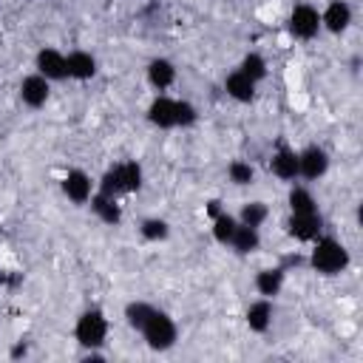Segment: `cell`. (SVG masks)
<instances>
[{"instance_id": "obj_1", "label": "cell", "mask_w": 363, "mask_h": 363, "mask_svg": "<svg viewBox=\"0 0 363 363\" xmlns=\"http://www.w3.org/2000/svg\"><path fill=\"white\" fill-rule=\"evenodd\" d=\"M352 264V255H349V247L335 238V235H318L312 241V250H309V267L312 272L323 275V278H335L340 272H346Z\"/></svg>"}, {"instance_id": "obj_2", "label": "cell", "mask_w": 363, "mask_h": 363, "mask_svg": "<svg viewBox=\"0 0 363 363\" xmlns=\"http://www.w3.org/2000/svg\"><path fill=\"white\" fill-rule=\"evenodd\" d=\"M108 329H111L108 315L102 309L91 306V309H85V312L77 315V320H74V340L85 352L88 349H102L105 340H108Z\"/></svg>"}, {"instance_id": "obj_3", "label": "cell", "mask_w": 363, "mask_h": 363, "mask_svg": "<svg viewBox=\"0 0 363 363\" xmlns=\"http://www.w3.org/2000/svg\"><path fill=\"white\" fill-rule=\"evenodd\" d=\"M139 335H142V340L147 343V349H153V352H167V349H173L176 346V340H179V326H176V320L164 312V309H153V315L145 320V326L139 329Z\"/></svg>"}, {"instance_id": "obj_4", "label": "cell", "mask_w": 363, "mask_h": 363, "mask_svg": "<svg viewBox=\"0 0 363 363\" xmlns=\"http://www.w3.org/2000/svg\"><path fill=\"white\" fill-rule=\"evenodd\" d=\"M286 28H289V34L295 40L309 43V40H315L323 31L320 28V11L312 3H295L289 17H286Z\"/></svg>"}, {"instance_id": "obj_5", "label": "cell", "mask_w": 363, "mask_h": 363, "mask_svg": "<svg viewBox=\"0 0 363 363\" xmlns=\"http://www.w3.org/2000/svg\"><path fill=\"white\" fill-rule=\"evenodd\" d=\"M329 150L323 145H306L298 150V179H306V182H318L329 173Z\"/></svg>"}, {"instance_id": "obj_6", "label": "cell", "mask_w": 363, "mask_h": 363, "mask_svg": "<svg viewBox=\"0 0 363 363\" xmlns=\"http://www.w3.org/2000/svg\"><path fill=\"white\" fill-rule=\"evenodd\" d=\"M286 235L298 244H312L318 235H323V216L318 213H289L286 218Z\"/></svg>"}, {"instance_id": "obj_7", "label": "cell", "mask_w": 363, "mask_h": 363, "mask_svg": "<svg viewBox=\"0 0 363 363\" xmlns=\"http://www.w3.org/2000/svg\"><path fill=\"white\" fill-rule=\"evenodd\" d=\"M60 190L71 204H88V199L96 190V179H91L82 167H71V170H65V176L60 182Z\"/></svg>"}, {"instance_id": "obj_8", "label": "cell", "mask_w": 363, "mask_h": 363, "mask_svg": "<svg viewBox=\"0 0 363 363\" xmlns=\"http://www.w3.org/2000/svg\"><path fill=\"white\" fill-rule=\"evenodd\" d=\"M17 94H20V102H23L26 108L37 111V108H43V105L48 102V96H51V82L34 71V74H26V77L20 79Z\"/></svg>"}, {"instance_id": "obj_9", "label": "cell", "mask_w": 363, "mask_h": 363, "mask_svg": "<svg viewBox=\"0 0 363 363\" xmlns=\"http://www.w3.org/2000/svg\"><path fill=\"white\" fill-rule=\"evenodd\" d=\"M96 71H99V62H96V57L91 51L77 48V51H68L65 54V79L88 82V79L96 77Z\"/></svg>"}, {"instance_id": "obj_10", "label": "cell", "mask_w": 363, "mask_h": 363, "mask_svg": "<svg viewBox=\"0 0 363 363\" xmlns=\"http://www.w3.org/2000/svg\"><path fill=\"white\" fill-rule=\"evenodd\" d=\"M34 71H37L40 77H45L48 82L65 79V54H62L60 48H54V45L40 48L37 57H34Z\"/></svg>"}, {"instance_id": "obj_11", "label": "cell", "mask_w": 363, "mask_h": 363, "mask_svg": "<svg viewBox=\"0 0 363 363\" xmlns=\"http://www.w3.org/2000/svg\"><path fill=\"white\" fill-rule=\"evenodd\" d=\"M145 119H147L153 128H159V130L176 128V99L167 96V94H156V96L150 99L147 111H145Z\"/></svg>"}, {"instance_id": "obj_12", "label": "cell", "mask_w": 363, "mask_h": 363, "mask_svg": "<svg viewBox=\"0 0 363 363\" xmlns=\"http://www.w3.org/2000/svg\"><path fill=\"white\" fill-rule=\"evenodd\" d=\"M269 170L275 179H281L286 184L298 182V150L289 145H278L269 156Z\"/></svg>"}, {"instance_id": "obj_13", "label": "cell", "mask_w": 363, "mask_h": 363, "mask_svg": "<svg viewBox=\"0 0 363 363\" xmlns=\"http://www.w3.org/2000/svg\"><path fill=\"white\" fill-rule=\"evenodd\" d=\"M352 6L346 0H329L326 9L320 11V28H326L329 34H343L352 26Z\"/></svg>"}, {"instance_id": "obj_14", "label": "cell", "mask_w": 363, "mask_h": 363, "mask_svg": "<svg viewBox=\"0 0 363 363\" xmlns=\"http://www.w3.org/2000/svg\"><path fill=\"white\" fill-rule=\"evenodd\" d=\"M284 284H286V269L284 267H261L252 278V286H255L258 298H269V301H275L281 295Z\"/></svg>"}, {"instance_id": "obj_15", "label": "cell", "mask_w": 363, "mask_h": 363, "mask_svg": "<svg viewBox=\"0 0 363 363\" xmlns=\"http://www.w3.org/2000/svg\"><path fill=\"white\" fill-rule=\"evenodd\" d=\"M272 320H275V303H272L269 298H255V301L247 306V312H244V323H247V329L255 332V335L269 332Z\"/></svg>"}, {"instance_id": "obj_16", "label": "cell", "mask_w": 363, "mask_h": 363, "mask_svg": "<svg viewBox=\"0 0 363 363\" xmlns=\"http://www.w3.org/2000/svg\"><path fill=\"white\" fill-rule=\"evenodd\" d=\"M145 77H147V85L162 94V91H167V88L176 82L179 71H176L173 60H167V57H153V60L147 62V68H145Z\"/></svg>"}, {"instance_id": "obj_17", "label": "cell", "mask_w": 363, "mask_h": 363, "mask_svg": "<svg viewBox=\"0 0 363 363\" xmlns=\"http://www.w3.org/2000/svg\"><path fill=\"white\" fill-rule=\"evenodd\" d=\"M224 91H227V96L230 99H235V102H241V105H250L255 96H258V82H252L244 71H230L227 77H224Z\"/></svg>"}, {"instance_id": "obj_18", "label": "cell", "mask_w": 363, "mask_h": 363, "mask_svg": "<svg viewBox=\"0 0 363 363\" xmlns=\"http://www.w3.org/2000/svg\"><path fill=\"white\" fill-rule=\"evenodd\" d=\"M88 204H91V213L102 221V224H108V227H119L122 224V204H119V199H111V196H102V193H96L94 190V196L88 199Z\"/></svg>"}, {"instance_id": "obj_19", "label": "cell", "mask_w": 363, "mask_h": 363, "mask_svg": "<svg viewBox=\"0 0 363 363\" xmlns=\"http://www.w3.org/2000/svg\"><path fill=\"white\" fill-rule=\"evenodd\" d=\"M227 247H230L235 255H252V252L261 250V230L238 221V227H235V233H233V238H230Z\"/></svg>"}, {"instance_id": "obj_20", "label": "cell", "mask_w": 363, "mask_h": 363, "mask_svg": "<svg viewBox=\"0 0 363 363\" xmlns=\"http://www.w3.org/2000/svg\"><path fill=\"white\" fill-rule=\"evenodd\" d=\"M286 207H289V213H318V199L306 184L292 182L289 193H286Z\"/></svg>"}, {"instance_id": "obj_21", "label": "cell", "mask_w": 363, "mask_h": 363, "mask_svg": "<svg viewBox=\"0 0 363 363\" xmlns=\"http://www.w3.org/2000/svg\"><path fill=\"white\" fill-rule=\"evenodd\" d=\"M116 164H119V176H122V184H125V196L139 193L142 184H145V167L136 159H125V162H116Z\"/></svg>"}, {"instance_id": "obj_22", "label": "cell", "mask_w": 363, "mask_h": 363, "mask_svg": "<svg viewBox=\"0 0 363 363\" xmlns=\"http://www.w3.org/2000/svg\"><path fill=\"white\" fill-rule=\"evenodd\" d=\"M139 235L150 244H159V241H167L170 238V221L162 218V216H147L139 221Z\"/></svg>"}, {"instance_id": "obj_23", "label": "cell", "mask_w": 363, "mask_h": 363, "mask_svg": "<svg viewBox=\"0 0 363 363\" xmlns=\"http://www.w3.org/2000/svg\"><path fill=\"white\" fill-rule=\"evenodd\" d=\"M235 227H238V218H235L233 213H227V210H221L216 218H210L213 241H216V244H221V247H227V244H230V238H233Z\"/></svg>"}, {"instance_id": "obj_24", "label": "cell", "mask_w": 363, "mask_h": 363, "mask_svg": "<svg viewBox=\"0 0 363 363\" xmlns=\"http://www.w3.org/2000/svg\"><path fill=\"white\" fill-rule=\"evenodd\" d=\"M241 224H250V227H264V221L269 218V207H267V201H261V199H252V201H244L241 204V210H238V216H235Z\"/></svg>"}, {"instance_id": "obj_25", "label": "cell", "mask_w": 363, "mask_h": 363, "mask_svg": "<svg viewBox=\"0 0 363 363\" xmlns=\"http://www.w3.org/2000/svg\"><path fill=\"white\" fill-rule=\"evenodd\" d=\"M153 303L150 301H128L125 303V309H122V318H125V323L133 329V332H139L142 326H145V320L153 315Z\"/></svg>"}, {"instance_id": "obj_26", "label": "cell", "mask_w": 363, "mask_h": 363, "mask_svg": "<svg viewBox=\"0 0 363 363\" xmlns=\"http://www.w3.org/2000/svg\"><path fill=\"white\" fill-rule=\"evenodd\" d=\"M238 71H244L252 82H264L267 79V74H269V68H267V60H264V54H258V51H247L244 57H241V62H238Z\"/></svg>"}, {"instance_id": "obj_27", "label": "cell", "mask_w": 363, "mask_h": 363, "mask_svg": "<svg viewBox=\"0 0 363 363\" xmlns=\"http://www.w3.org/2000/svg\"><path fill=\"white\" fill-rule=\"evenodd\" d=\"M96 193L111 196V199H122L125 196V184L119 176V164H111L99 179H96Z\"/></svg>"}, {"instance_id": "obj_28", "label": "cell", "mask_w": 363, "mask_h": 363, "mask_svg": "<svg viewBox=\"0 0 363 363\" xmlns=\"http://www.w3.org/2000/svg\"><path fill=\"white\" fill-rule=\"evenodd\" d=\"M227 179L233 187H250L255 182V167L247 159H233L227 164Z\"/></svg>"}, {"instance_id": "obj_29", "label": "cell", "mask_w": 363, "mask_h": 363, "mask_svg": "<svg viewBox=\"0 0 363 363\" xmlns=\"http://www.w3.org/2000/svg\"><path fill=\"white\" fill-rule=\"evenodd\" d=\"M199 122V108L190 99H176V128H193Z\"/></svg>"}, {"instance_id": "obj_30", "label": "cell", "mask_w": 363, "mask_h": 363, "mask_svg": "<svg viewBox=\"0 0 363 363\" xmlns=\"http://www.w3.org/2000/svg\"><path fill=\"white\" fill-rule=\"evenodd\" d=\"M221 210H224V207H221V201H218V199H210V201H207V207H204L207 218H216V216H218Z\"/></svg>"}, {"instance_id": "obj_31", "label": "cell", "mask_w": 363, "mask_h": 363, "mask_svg": "<svg viewBox=\"0 0 363 363\" xmlns=\"http://www.w3.org/2000/svg\"><path fill=\"white\" fill-rule=\"evenodd\" d=\"M6 281H9V272H6V269H3V267H0V286H3V284H6Z\"/></svg>"}, {"instance_id": "obj_32", "label": "cell", "mask_w": 363, "mask_h": 363, "mask_svg": "<svg viewBox=\"0 0 363 363\" xmlns=\"http://www.w3.org/2000/svg\"><path fill=\"white\" fill-rule=\"evenodd\" d=\"M0 235H3V227H0Z\"/></svg>"}]
</instances>
